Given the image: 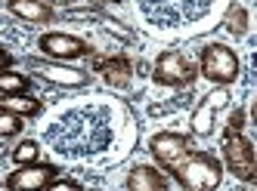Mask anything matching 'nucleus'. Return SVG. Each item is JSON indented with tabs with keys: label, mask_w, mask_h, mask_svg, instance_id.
Here are the masks:
<instances>
[{
	"label": "nucleus",
	"mask_w": 257,
	"mask_h": 191,
	"mask_svg": "<svg viewBox=\"0 0 257 191\" xmlns=\"http://www.w3.org/2000/svg\"><path fill=\"white\" fill-rule=\"evenodd\" d=\"M168 173L183 191H217L223 182V164L208 151L189 148L177 164L168 166Z\"/></svg>",
	"instance_id": "1"
},
{
	"label": "nucleus",
	"mask_w": 257,
	"mask_h": 191,
	"mask_svg": "<svg viewBox=\"0 0 257 191\" xmlns=\"http://www.w3.org/2000/svg\"><path fill=\"white\" fill-rule=\"evenodd\" d=\"M195 71L208 84H214V86H229V84L238 80V74H242V62H238V52L232 46L214 40L208 46H201V56H198Z\"/></svg>",
	"instance_id": "2"
},
{
	"label": "nucleus",
	"mask_w": 257,
	"mask_h": 191,
	"mask_svg": "<svg viewBox=\"0 0 257 191\" xmlns=\"http://www.w3.org/2000/svg\"><path fill=\"white\" fill-rule=\"evenodd\" d=\"M220 164H223V173H232L238 182H254L257 176V160H254V142L245 132H223V142H220Z\"/></svg>",
	"instance_id": "3"
},
{
	"label": "nucleus",
	"mask_w": 257,
	"mask_h": 191,
	"mask_svg": "<svg viewBox=\"0 0 257 191\" xmlns=\"http://www.w3.org/2000/svg\"><path fill=\"white\" fill-rule=\"evenodd\" d=\"M28 71H34V78H41L44 84L59 86V90H81L90 84V71H84L78 65H68V62L44 59V56H31Z\"/></svg>",
	"instance_id": "4"
},
{
	"label": "nucleus",
	"mask_w": 257,
	"mask_h": 191,
	"mask_svg": "<svg viewBox=\"0 0 257 191\" xmlns=\"http://www.w3.org/2000/svg\"><path fill=\"white\" fill-rule=\"evenodd\" d=\"M195 78H198L195 65L180 50H164V52H158V59L152 65V80L158 86H168V90H183V86H189Z\"/></svg>",
	"instance_id": "5"
},
{
	"label": "nucleus",
	"mask_w": 257,
	"mask_h": 191,
	"mask_svg": "<svg viewBox=\"0 0 257 191\" xmlns=\"http://www.w3.org/2000/svg\"><path fill=\"white\" fill-rule=\"evenodd\" d=\"M38 50L44 59H53V62H78V59L93 56V46L84 37L68 34V31H44L38 37Z\"/></svg>",
	"instance_id": "6"
},
{
	"label": "nucleus",
	"mask_w": 257,
	"mask_h": 191,
	"mask_svg": "<svg viewBox=\"0 0 257 191\" xmlns=\"http://www.w3.org/2000/svg\"><path fill=\"white\" fill-rule=\"evenodd\" d=\"M59 176V170L47 164V160H34V164H22L7 176V191H44L53 179Z\"/></svg>",
	"instance_id": "7"
},
{
	"label": "nucleus",
	"mask_w": 257,
	"mask_h": 191,
	"mask_svg": "<svg viewBox=\"0 0 257 191\" xmlns=\"http://www.w3.org/2000/svg\"><path fill=\"white\" fill-rule=\"evenodd\" d=\"M189 148H192V139L186 136V132H174V130H161V132H155V136L149 139V154H152V160L161 170H168L171 164H177Z\"/></svg>",
	"instance_id": "8"
},
{
	"label": "nucleus",
	"mask_w": 257,
	"mask_h": 191,
	"mask_svg": "<svg viewBox=\"0 0 257 191\" xmlns=\"http://www.w3.org/2000/svg\"><path fill=\"white\" fill-rule=\"evenodd\" d=\"M226 105H229V92H226V86H217L214 92H208L205 99L198 102V108L192 111V118H189L192 136L208 139L211 132H214V114H217L220 108H226Z\"/></svg>",
	"instance_id": "9"
},
{
	"label": "nucleus",
	"mask_w": 257,
	"mask_h": 191,
	"mask_svg": "<svg viewBox=\"0 0 257 191\" xmlns=\"http://www.w3.org/2000/svg\"><path fill=\"white\" fill-rule=\"evenodd\" d=\"M7 12L16 16L25 25H50L56 22V6L44 4V0H7Z\"/></svg>",
	"instance_id": "10"
},
{
	"label": "nucleus",
	"mask_w": 257,
	"mask_h": 191,
	"mask_svg": "<svg viewBox=\"0 0 257 191\" xmlns=\"http://www.w3.org/2000/svg\"><path fill=\"white\" fill-rule=\"evenodd\" d=\"M93 71L102 74V80L108 86H118V90H127L134 80V62L127 56H108V59H96L93 62Z\"/></svg>",
	"instance_id": "11"
},
{
	"label": "nucleus",
	"mask_w": 257,
	"mask_h": 191,
	"mask_svg": "<svg viewBox=\"0 0 257 191\" xmlns=\"http://www.w3.org/2000/svg\"><path fill=\"white\" fill-rule=\"evenodd\" d=\"M127 191H168V176H164L161 166L137 164L127 173Z\"/></svg>",
	"instance_id": "12"
},
{
	"label": "nucleus",
	"mask_w": 257,
	"mask_h": 191,
	"mask_svg": "<svg viewBox=\"0 0 257 191\" xmlns=\"http://www.w3.org/2000/svg\"><path fill=\"white\" fill-rule=\"evenodd\" d=\"M0 111L28 120V118H38V114L44 111V102L38 99V96H28V92H22V96H0Z\"/></svg>",
	"instance_id": "13"
},
{
	"label": "nucleus",
	"mask_w": 257,
	"mask_h": 191,
	"mask_svg": "<svg viewBox=\"0 0 257 191\" xmlns=\"http://www.w3.org/2000/svg\"><path fill=\"white\" fill-rule=\"evenodd\" d=\"M22 92H31V78L22 71H0V96H22Z\"/></svg>",
	"instance_id": "14"
},
{
	"label": "nucleus",
	"mask_w": 257,
	"mask_h": 191,
	"mask_svg": "<svg viewBox=\"0 0 257 191\" xmlns=\"http://www.w3.org/2000/svg\"><path fill=\"white\" fill-rule=\"evenodd\" d=\"M34 160H41V145L34 142V139H22L19 145L13 148V164H16V166L34 164Z\"/></svg>",
	"instance_id": "15"
},
{
	"label": "nucleus",
	"mask_w": 257,
	"mask_h": 191,
	"mask_svg": "<svg viewBox=\"0 0 257 191\" xmlns=\"http://www.w3.org/2000/svg\"><path fill=\"white\" fill-rule=\"evenodd\" d=\"M226 31L229 34H235V37H245L248 34V10L245 6H232L229 10V16H226Z\"/></svg>",
	"instance_id": "16"
},
{
	"label": "nucleus",
	"mask_w": 257,
	"mask_h": 191,
	"mask_svg": "<svg viewBox=\"0 0 257 191\" xmlns=\"http://www.w3.org/2000/svg\"><path fill=\"white\" fill-rule=\"evenodd\" d=\"M22 126H25V120H22V118L0 111V139H16V136L22 132Z\"/></svg>",
	"instance_id": "17"
},
{
	"label": "nucleus",
	"mask_w": 257,
	"mask_h": 191,
	"mask_svg": "<svg viewBox=\"0 0 257 191\" xmlns=\"http://www.w3.org/2000/svg\"><path fill=\"white\" fill-rule=\"evenodd\" d=\"M44 191H84L81 188V182H75V179H65V176H56Z\"/></svg>",
	"instance_id": "18"
},
{
	"label": "nucleus",
	"mask_w": 257,
	"mask_h": 191,
	"mask_svg": "<svg viewBox=\"0 0 257 191\" xmlns=\"http://www.w3.org/2000/svg\"><path fill=\"white\" fill-rule=\"evenodd\" d=\"M226 132H245V108H232L226 120Z\"/></svg>",
	"instance_id": "19"
},
{
	"label": "nucleus",
	"mask_w": 257,
	"mask_h": 191,
	"mask_svg": "<svg viewBox=\"0 0 257 191\" xmlns=\"http://www.w3.org/2000/svg\"><path fill=\"white\" fill-rule=\"evenodd\" d=\"M102 25H105V28H108V31H115V34H118V37H121V40H131V37H134V34H131V31H127V28H121V25H118V22H115V18H102Z\"/></svg>",
	"instance_id": "20"
},
{
	"label": "nucleus",
	"mask_w": 257,
	"mask_h": 191,
	"mask_svg": "<svg viewBox=\"0 0 257 191\" xmlns=\"http://www.w3.org/2000/svg\"><path fill=\"white\" fill-rule=\"evenodd\" d=\"M13 62H16V59H13V52H10V50H7L4 44H0V71L13 68Z\"/></svg>",
	"instance_id": "21"
},
{
	"label": "nucleus",
	"mask_w": 257,
	"mask_h": 191,
	"mask_svg": "<svg viewBox=\"0 0 257 191\" xmlns=\"http://www.w3.org/2000/svg\"><path fill=\"white\" fill-rule=\"evenodd\" d=\"M44 4H50V6H68V4H78V0H44Z\"/></svg>",
	"instance_id": "22"
}]
</instances>
